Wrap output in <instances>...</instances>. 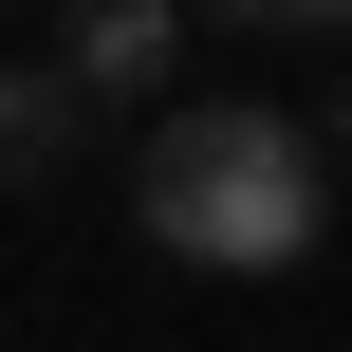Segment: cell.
<instances>
[{"label":"cell","instance_id":"2","mask_svg":"<svg viewBox=\"0 0 352 352\" xmlns=\"http://www.w3.org/2000/svg\"><path fill=\"white\" fill-rule=\"evenodd\" d=\"M56 74L93 111H148L167 130V74H186V0H56Z\"/></svg>","mask_w":352,"mask_h":352},{"label":"cell","instance_id":"5","mask_svg":"<svg viewBox=\"0 0 352 352\" xmlns=\"http://www.w3.org/2000/svg\"><path fill=\"white\" fill-rule=\"evenodd\" d=\"M316 130H334V148H352V74H334V111H316Z\"/></svg>","mask_w":352,"mask_h":352},{"label":"cell","instance_id":"1","mask_svg":"<svg viewBox=\"0 0 352 352\" xmlns=\"http://www.w3.org/2000/svg\"><path fill=\"white\" fill-rule=\"evenodd\" d=\"M130 223H148L167 260H204V278H297V260L334 241V130H316V111H260V93H204V111L148 130Z\"/></svg>","mask_w":352,"mask_h":352},{"label":"cell","instance_id":"4","mask_svg":"<svg viewBox=\"0 0 352 352\" xmlns=\"http://www.w3.org/2000/svg\"><path fill=\"white\" fill-rule=\"evenodd\" d=\"M223 37H352V0H204Z\"/></svg>","mask_w":352,"mask_h":352},{"label":"cell","instance_id":"3","mask_svg":"<svg viewBox=\"0 0 352 352\" xmlns=\"http://www.w3.org/2000/svg\"><path fill=\"white\" fill-rule=\"evenodd\" d=\"M74 130H93V93H74L56 56H0V204H19V186H56V167H74Z\"/></svg>","mask_w":352,"mask_h":352}]
</instances>
